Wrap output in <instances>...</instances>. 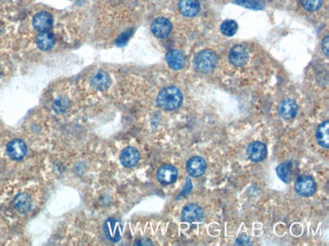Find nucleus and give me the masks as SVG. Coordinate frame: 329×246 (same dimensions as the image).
<instances>
[{"label":"nucleus","instance_id":"obj_3","mask_svg":"<svg viewBox=\"0 0 329 246\" xmlns=\"http://www.w3.org/2000/svg\"><path fill=\"white\" fill-rule=\"evenodd\" d=\"M317 189L315 181L306 175L300 176L295 182V190L302 197H311L315 194Z\"/></svg>","mask_w":329,"mask_h":246},{"label":"nucleus","instance_id":"obj_14","mask_svg":"<svg viewBox=\"0 0 329 246\" xmlns=\"http://www.w3.org/2000/svg\"><path fill=\"white\" fill-rule=\"evenodd\" d=\"M206 168H207L206 161L201 157H193V158L189 159L188 164H187V170H188V175L193 178H198V177L203 176L206 171Z\"/></svg>","mask_w":329,"mask_h":246},{"label":"nucleus","instance_id":"obj_4","mask_svg":"<svg viewBox=\"0 0 329 246\" xmlns=\"http://www.w3.org/2000/svg\"><path fill=\"white\" fill-rule=\"evenodd\" d=\"M172 31V24L169 19L165 17H157L151 23V32L157 39L167 38Z\"/></svg>","mask_w":329,"mask_h":246},{"label":"nucleus","instance_id":"obj_24","mask_svg":"<svg viewBox=\"0 0 329 246\" xmlns=\"http://www.w3.org/2000/svg\"><path fill=\"white\" fill-rule=\"evenodd\" d=\"M235 3L247 9H262L265 7V5L257 0H237Z\"/></svg>","mask_w":329,"mask_h":246},{"label":"nucleus","instance_id":"obj_28","mask_svg":"<svg viewBox=\"0 0 329 246\" xmlns=\"http://www.w3.org/2000/svg\"><path fill=\"white\" fill-rule=\"evenodd\" d=\"M188 188L189 189H191V182H190V180H188ZM186 190H187V188H185V190L183 191V193H182V195H185V193H186ZM188 192L187 191V194H188Z\"/></svg>","mask_w":329,"mask_h":246},{"label":"nucleus","instance_id":"obj_6","mask_svg":"<svg viewBox=\"0 0 329 246\" xmlns=\"http://www.w3.org/2000/svg\"><path fill=\"white\" fill-rule=\"evenodd\" d=\"M6 153L11 160L20 161L27 156L28 147L24 140L15 138L8 142L6 146Z\"/></svg>","mask_w":329,"mask_h":246},{"label":"nucleus","instance_id":"obj_16","mask_svg":"<svg viewBox=\"0 0 329 246\" xmlns=\"http://www.w3.org/2000/svg\"><path fill=\"white\" fill-rule=\"evenodd\" d=\"M279 112L283 119L289 120V119L294 118L298 113V105H297L296 101L291 98L283 99L280 103Z\"/></svg>","mask_w":329,"mask_h":246},{"label":"nucleus","instance_id":"obj_17","mask_svg":"<svg viewBox=\"0 0 329 246\" xmlns=\"http://www.w3.org/2000/svg\"><path fill=\"white\" fill-rule=\"evenodd\" d=\"M111 83H112V80H111L109 75L103 71L96 72L91 78L92 86L100 91H104V90L108 89V87L111 86Z\"/></svg>","mask_w":329,"mask_h":246},{"label":"nucleus","instance_id":"obj_9","mask_svg":"<svg viewBox=\"0 0 329 246\" xmlns=\"http://www.w3.org/2000/svg\"><path fill=\"white\" fill-rule=\"evenodd\" d=\"M179 177V171L177 167L170 164H163L159 167L157 171V180L162 185L173 184Z\"/></svg>","mask_w":329,"mask_h":246},{"label":"nucleus","instance_id":"obj_27","mask_svg":"<svg viewBox=\"0 0 329 246\" xmlns=\"http://www.w3.org/2000/svg\"><path fill=\"white\" fill-rule=\"evenodd\" d=\"M321 48H322V52L324 53V55L326 57H328L329 55V37L326 36L323 41H322V43H321Z\"/></svg>","mask_w":329,"mask_h":246},{"label":"nucleus","instance_id":"obj_11","mask_svg":"<svg viewBox=\"0 0 329 246\" xmlns=\"http://www.w3.org/2000/svg\"><path fill=\"white\" fill-rule=\"evenodd\" d=\"M186 56L181 50H171L166 54V63L174 71H180L186 66Z\"/></svg>","mask_w":329,"mask_h":246},{"label":"nucleus","instance_id":"obj_12","mask_svg":"<svg viewBox=\"0 0 329 246\" xmlns=\"http://www.w3.org/2000/svg\"><path fill=\"white\" fill-rule=\"evenodd\" d=\"M140 161V154L138 150L133 146L124 149L120 156V162L125 167H134Z\"/></svg>","mask_w":329,"mask_h":246},{"label":"nucleus","instance_id":"obj_10","mask_svg":"<svg viewBox=\"0 0 329 246\" xmlns=\"http://www.w3.org/2000/svg\"><path fill=\"white\" fill-rule=\"evenodd\" d=\"M249 60V54L245 46L237 44L233 46L229 53V61L235 67H243Z\"/></svg>","mask_w":329,"mask_h":246},{"label":"nucleus","instance_id":"obj_22","mask_svg":"<svg viewBox=\"0 0 329 246\" xmlns=\"http://www.w3.org/2000/svg\"><path fill=\"white\" fill-rule=\"evenodd\" d=\"M237 29H238V26H237V22L234 21V20H225L224 22H222L221 27H220V31L221 33L224 35V36H227V37H232L234 36L237 32Z\"/></svg>","mask_w":329,"mask_h":246},{"label":"nucleus","instance_id":"obj_5","mask_svg":"<svg viewBox=\"0 0 329 246\" xmlns=\"http://www.w3.org/2000/svg\"><path fill=\"white\" fill-rule=\"evenodd\" d=\"M103 232L109 241L118 242L122 238L123 226L117 219L108 218L103 224Z\"/></svg>","mask_w":329,"mask_h":246},{"label":"nucleus","instance_id":"obj_20","mask_svg":"<svg viewBox=\"0 0 329 246\" xmlns=\"http://www.w3.org/2000/svg\"><path fill=\"white\" fill-rule=\"evenodd\" d=\"M36 42L41 51H50L55 45V38L51 33L43 32L38 35Z\"/></svg>","mask_w":329,"mask_h":246},{"label":"nucleus","instance_id":"obj_8","mask_svg":"<svg viewBox=\"0 0 329 246\" xmlns=\"http://www.w3.org/2000/svg\"><path fill=\"white\" fill-rule=\"evenodd\" d=\"M205 213L201 206L196 204H188L186 206L182 212V219L188 223L201 222L204 220Z\"/></svg>","mask_w":329,"mask_h":246},{"label":"nucleus","instance_id":"obj_25","mask_svg":"<svg viewBox=\"0 0 329 246\" xmlns=\"http://www.w3.org/2000/svg\"><path fill=\"white\" fill-rule=\"evenodd\" d=\"M300 1L303 8L308 11L318 10L323 3V0H300Z\"/></svg>","mask_w":329,"mask_h":246},{"label":"nucleus","instance_id":"obj_7","mask_svg":"<svg viewBox=\"0 0 329 246\" xmlns=\"http://www.w3.org/2000/svg\"><path fill=\"white\" fill-rule=\"evenodd\" d=\"M247 157L251 162L259 163L262 162L268 156V149L267 145L259 141H254L250 143L246 151Z\"/></svg>","mask_w":329,"mask_h":246},{"label":"nucleus","instance_id":"obj_1","mask_svg":"<svg viewBox=\"0 0 329 246\" xmlns=\"http://www.w3.org/2000/svg\"><path fill=\"white\" fill-rule=\"evenodd\" d=\"M156 101L157 105L164 110H176L183 103V94L177 87H166L159 92Z\"/></svg>","mask_w":329,"mask_h":246},{"label":"nucleus","instance_id":"obj_19","mask_svg":"<svg viewBox=\"0 0 329 246\" xmlns=\"http://www.w3.org/2000/svg\"><path fill=\"white\" fill-rule=\"evenodd\" d=\"M316 140L318 144L324 149L329 147V122L326 120L321 123L316 130Z\"/></svg>","mask_w":329,"mask_h":246},{"label":"nucleus","instance_id":"obj_21","mask_svg":"<svg viewBox=\"0 0 329 246\" xmlns=\"http://www.w3.org/2000/svg\"><path fill=\"white\" fill-rule=\"evenodd\" d=\"M277 175L283 183H290L292 177V164L283 163L277 167Z\"/></svg>","mask_w":329,"mask_h":246},{"label":"nucleus","instance_id":"obj_23","mask_svg":"<svg viewBox=\"0 0 329 246\" xmlns=\"http://www.w3.org/2000/svg\"><path fill=\"white\" fill-rule=\"evenodd\" d=\"M70 106V102L68 99L64 98V97H60L58 98L54 103H53V109L57 112V113H63L65 110H67V108Z\"/></svg>","mask_w":329,"mask_h":246},{"label":"nucleus","instance_id":"obj_2","mask_svg":"<svg viewBox=\"0 0 329 246\" xmlns=\"http://www.w3.org/2000/svg\"><path fill=\"white\" fill-rule=\"evenodd\" d=\"M217 62V55L213 51L203 50L194 57L193 66L198 72L202 74H209L215 69Z\"/></svg>","mask_w":329,"mask_h":246},{"label":"nucleus","instance_id":"obj_18","mask_svg":"<svg viewBox=\"0 0 329 246\" xmlns=\"http://www.w3.org/2000/svg\"><path fill=\"white\" fill-rule=\"evenodd\" d=\"M13 205L17 212L25 214L31 210L32 199L27 193H21L15 197L13 201Z\"/></svg>","mask_w":329,"mask_h":246},{"label":"nucleus","instance_id":"obj_26","mask_svg":"<svg viewBox=\"0 0 329 246\" xmlns=\"http://www.w3.org/2000/svg\"><path fill=\"white\" fill-rule=\"evenodd\" d=\"M132 30H128V31H126V32H124L118 39H117V41H116V44L117 45H119V46H123V45H125L127 42H128V41H129V39L131 38V36H132Z\"/></svg>","mask_w":329,"mask_h":246},{"label":"nucleus","instance_id":"obj_15","mask_svg":"<svg viewBox=\"0 0 329 246\" xmlns=\"http://www.w3.org/2000/svg\"><path fill=\"white\" fill-rule=\"evenodd\" d=\"M179 9L186 17H194L201 10V3L199 0H180Z\"/></svg>","mask_w":329,"mask_h":246},{"label":"nucleus","instance_id":"obj_13","mask_svg":"<svg viewBox=\"0 0 329 246\" xmlns=\"http://www.w3.org/2000/svg\"><path fill=\"white\" fill-rule=\"evenodd\" d=\"M33 26L40 33L48 32L53 26V16L49 12L41 11L34 16Z\"/></svg>","mask_w":329,"mask_h":246}]
</instances>
